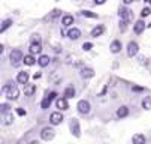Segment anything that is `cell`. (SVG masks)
<instances>
[{"label": "cell", "mask_w": 151, "mask_h": 144, "mask_svg": "<svg viewBox=\"0 0 151 144\" xmlns=\"http://www.w3.org/2000/svg\"><path fill=\"white\" fill-rule=\"evenodd\" d=\"M117 116H118L120 119L127 117V116H129V108H127V107H120V108L117 110Z\"/></svg>", "instance_id": "7402d4cb"}, {"label": "cell", "mask_w": 151, "mask_h": 144, "mask_svg": "<svg viewBox=\"0 0 151 144\" xmlns=\"http://www.w3.org/2000/svg\"><path fill=\"white\" fill-rule=\"evenodd\" d=\"M50 120H51V125H54V126H55V125H60V123L63 122V114L58 113V111H55V113L51 114Z\"/></svg>", "instance_id": "ba28073f"}, {"label": "cell", "mask_w": 151, "mask_h": 144, "mask_svg": "<svg viewBox=\"0 0 151 144\" xmlns=\"http://www.w3.org/2000/svg\"><path fill=\"white\" fill-rule=\"evenodd\" d=\"M123 2H124L126 5H129V3H132V2H133V0H123Z\"/></svg>", "instance_id": "ab89813d"}, {"label": "cell", "mask_w": 151, "mask_h": 144, "mask_svg": "<svg viewBox=\"0 0 151 144\" xmlns=\"http://www.w3.org/2000/svg\"><path fill=\"white\" fill-rule=\"evenodd\" d=\"M103 32H105V27H103V26H96V27L91 30V36H93V38H99Z\"/></svg>", "instance_id": "ac0fdd59"}, {"label": "cell", "mask_w": 151, "mask_h": 144, "mask_svg": "<svg viewBox=\"0 0 151 144\" xmlns=\"http://www.w3.org/2000/svg\"><path fill=\"white\" fill-rule=\"evenodd\" d=\"M105 2H106V0H94V3H96V5H103Z\"/></svg>", "instance_id": "74e56055"}, {"label": "cell", "mask_w": 151, "mask_h": 144, "mask_svg": "<svg viewBox=\"0 0 151 144\" xmlns=\"http://www.w3.org/2000/svg\"><path fill=\"white\" fill-rule=\"evenodd\" d=\"M150 3H151V2H150Z\"/></svg>", "instance_id": "ee69618b"}, {"label": "cell", "mask_w": 151, "mask_h": 144, "mask_svg": "<svg viewBox=\"0 0 151 144\" xmlns=\"http://www.w3.org/2000/svg\"><path fill=\"white\" fill-rule=\"evenodd\" d=\"M75 93H76V90H75V87H73V86H69V87L64 89V98H66V99L73 98V96H75Z\"/></svg>", "instance_id": "5bb4252c"}, {"label": "cell", "mask_w": 151, "mask_h": 144, "mask_svg": "<svg viewBox=\"0 0 151 144\" xmlns=\"http://www.w3.org/2000/svg\"><path fill=\"white\" fill-rule=\"evenodd\" d=\"M35 92H36V86H35V84H27V86H26V89H24L26 96H33V95H35Z\"/></svg>", "instance_id": "44dd1931"}, {"label": "cell", "mask_w": 151, "mask_h": 144, "mask_svg": "<svg viewBox=\"0 0 151 144\" xmlns=\"http://www.w3.org/2000/svg\"><path fill=\"white\" fill-rule=\"evenodd\" d=\"M111 51L114 53V54H117V53H120L121 51V42L120 41H112V44H111Z\"/></svg>", "instance_id": "e0dca14e"}, {"label": "cell", "mask_w": 151, "mask_h": 144, "mask_svg": "<svg viewBox=\"0 0 151 144\" xmlns=\"http://www.w3.org/2000/svg\"><path fill=\"white\" fill-rule=\"evenodd\" d=\"M150 14H151V9H150V8H144V9H142V12H141V17H142V18H145V17H148Z\"/></svg>", "instance_id": "4dcf8cb0"}, {"label": "cell", "mask_w": 151, "mask_h": 144, "mask_svg": "<svg viewBox=\"0 0 151 144\" xmlns=\"http://www.w3.org/2000/svg\"><path fill=\"white\" fill-rule=\"evenodd\" d=\"M3 119H5V125H11V123L14 122V116H12L11 113H6V114L3 116Z\"/></svg>", "instance_id": "4316f807"}, {"label": "cell", "mask_w": 151, "mask_h": 144, "mask_svg": "<svg viewBox=\"0 0 151 144\" xmlns=\"http://www.w3.org/2000/svg\"><path fill=\"white\" fill-rule=\"evenodd\" d=\"M2 113H3V114L9 113V105H8V104H2Z\"/></svg>", "instance_id": "1f68e13d"}, {"label": "cell", "mask_w": 151, "mask_h": 144, "mask_svg": "<svg viewBox=\"0 0 151 144\" xmlns=\"http://www.w3.org/2000/svg\"><path fill=\"white\" fill-rule=\"evenodd\" d=\"M142 108L144 110H151V96H145L142 99Z\"/></svg>", "instance_id": "cb8c5ba5"}, {"label": "cell", "mask_w": 151, "mask_h": 144, "mask_svg": "<svg viewBox=\"0 0 151 144\" xmlns=\"http://www.w3.org/2000/svg\"><path fill=\"white\" fill-rule=\"evenodd\" d=\"M118 15H120V18H121V21H129V20L132 18V11L127 9V8H120Z\"/></svg>", "instance_id": "8992f818"}, {"label": "cell", "mask_w": 151, "mask_h": 144, "mask_svg": "<svg viewBox=\"0 0 151 144\" xmlns=\"http://www.w3.org/2000/svg\"><path fill=\"white\" fill-rule=\"evenodd\" d=\"M93 48V44L91 42H84V45H82V50L84 51H90Z\"/></svg>", "instance_id": "f546056e"}, {"label": "cell", "mask_w": 151, "mask_h": 144, "mask_svg": "<svg viewBox=\"0 0 151 144\" xmlns=\"http://www.w3.org/2000/svg\"><path fill=\"white\" fill-rule=\"evenodd\" d=\"M37 63H39V66H42V68L48 66V65H50V57L45 56V54H42V56L37 59Z\"/></svg>", "instance_id": "4fadbf2b"}, {"label": "cell", "mask_w": 151, "mask_h": 144, "mask_svg": "<svg viewBox=\"0 0 151 144\" xmlns=\"http://www.w3.org/2000/svg\"><path fill=\"white\" fill-rule=\"evenodd\" d=\"M48 98L52 101V99H55V98H57V93H55V92H51V93L48 95Z\"/></svg>", "instance_id": "d590c367"}, {"label": "cell", "mask_w": 151, "mask_h": 144, "mask_svg": "<svg viewBox=\"0 0 151 144\" xmlns=\"http://www.w3.org/2000/svg\"><path fill=\"white\" fill-rule=\"evenodd\" d=\"M132 141H133V144H145V137L142 134H135Z\"/></svg>", "instance_id": "ffe728a7"}, {"label": "cell", "mask_w": 151, "mask_h": 144, "mask_svg": "<svg viewBox=\"0 0 151 144\" xmlns=\"http://www.w3.org/2000/svg\"><path fill=\"white\" fill-rule=\"evenodd\" d=\"M57 108H60L61 111H64V110H68V108H69V104H68V99H66V98H60V99H57Z\"/></svg>", "instance_id": "30bf717a"}, {"label": "cell", "mask_w": 151, "mask_h": 144, "mask_svg": "<svg viewBox=\"0 0 151 144\" xmlns=\"http://www.w3.org/2000/svg\"><path fill=\"white\" fill-rule=\"evenodd\" d=\"M126 27H127V21H121V23H120V30H121V32H124V30H126Z\"/></svg>", "instance_id": "836d02e7"}, {"label": "cell", "mask_w": 151, "mask_h": 144, "mask_svg": "<svg viewBox=\"0 0 151 144\" xmlns=\"http://www.w3.org/2000/svg\"><path fill=\"white\" fill-rule=\"evenodd\" d=\"M3 92L6 93V98L9 99V101H17L18 99V96H19V92H18V87L17 86H5V89H3Z\"/></svg>", "instance_id": "6da1fadb"}, {"label": "cell", "mask_w": 151, "mask_h": 144, "mask_svg": "<svg viewBox=\"0 0 151 144\" xmlns=\"http://www.w3.org/2000/svg\"><path fill=\"white\" fill-rule=\"evenodd\" d=\"M144 2H148V3H150V2H151V0H144Z\"/></svg>", "instance_id": "b9f144b4"}, {"label": "cell", "mask_w": 151, "mask_h": 144, "mask_svg": "<svg viewBox=\"0 0 151 144\" xmlns=\"http://www.w3.org/2000/svg\"><path fill=\"white\" fill-rule=\"evenodd\" d=\"M17 81H18L19 84L27 86V84H29V74H27V72H18V75H17Z\"/></svg>", "instance_id": "9c48e42d"}, {"label": "cell", "mask_w": 151, "mask_h": 144, "mask_svg": "<svg viewBox=\"0 0 151 144\" xmlns=\"http://www.w3.org/2000/svg\"><path fill=\"white\" fill-rule=\"evenodd\" d=\"M61 24H63L64 27H70V26L73 24V17H72V15H64V17L61 18Z\"/></svg>", "instance_id": "7c38bea8"}, {"label": "cell", "mask_w": 151, "mask_h": 144, "mask_svg": "<svg viewBox=\"0 0 151 144\" xmlns=\"http://www.w3.org/2000/svg\"><path fill=\"white\" fill-rule=\"evenodd\" d=\"M21 60H24L23 53H21L19 50H12V53H11V63L14 66H18Z\"/></svg>", "instance_id": "7a4b0ae2"}, {"label": "cell", "mask_w": 151, "mask_h": 144, "mask_svg": "<svg viewBox=\"0 0 151 144\" xmlns=\"http://www.w3.org/2000/svg\"><path fill=\"white\" fill-rule=\"evenodd\" d=\"M42 53V45L40 44H32L30 45V54H40Z\"/></svg>", "instance_id": "d6986e66"}, {"label": "cell", "mask_w": 151, "mask_h": 144, "mask_svg": "<svg viewBox=\"0 0 151 144\" xmlns=\"http://www.w3.org/2000/svg\"><path fill=\"white\" fill-rule=\"evenodd\" d=\"M51 102H52V101H51V99H50V98L47 96V98H45L44 101L40 102V107H42V110H47V108H50V105H51Z\"/></svg>", "instance_id": "d4e9b609"}, {"label": "cell", "mask_w": 151, "mask_h": 144, "mask_svg": "<svg viewBox=\"0 0 151 144\" xmlns=\"http://www.w3.org/2000/svg\"><path fill=\"white\" fill-rule=\"evenodd\" d=\"M148 27H151V23H150V24H148Z\"/></svg>", "instance_id": "7bdbcfd3"}, {"label": "cell", "mask_w": 151, "mask_h": 144, "mask_svg": "<svg viewBox=\"0 0 151 144\" xmlns=\"http://www.w3.org/2000/svg\"><path fill=\"white\" fill-rule=\"evenodd\" d=\"M76 108H78V111L81 113V114H88L90 113V102L88 101H85V99H82V101H79L78 102V105H76Z\"/></svg>", "instance_id": "277c9868"}, {"label": "cell", "mask_w": 151, "mask_h": 144, "mask_svg": "<svg viewBox=\"0 0 151 144\" xmlns=\"http://www.w3.org/2000/svg\"><path fill=\"white\" fill-rule=\"evenodd\" d=\"M40 75H42L40 72H36V74L33 75V78H35V80H37V78H40Z\"/></svg>", "instance_id": "f35d334b"}, {"label": "cell", "mask_w": 151, "mask_h": 144, "mask_svg": "<svg viewBox=\"0 0 151 144\" xmlns=\"http://www.w3.org/2000/svg\"><path fill=\"white\" fill-rule=\"evenodd\" d=\"M17 114H18V116H26L27 113H26V110H23V108H17Z\"/></svg>", "instance_id": "d6a6232c"}, {"label": "cell", "mask_w": 151, "mask_h": 144, "mask_svg": "<svg viewBox=\"0 0 151 144\" xmlns=\"http://www.w3.org/2000/svg\"><path fill=\"white\" fill-rule=\"evenodd\" d=\"M70 131H72V134L78 138V137H81V129H79V122L76 120V119H72L70 120Z\"/></svg>", "instance_id": "52a82bcc"}, {"label": "cell", "mask_w": 151, "mask_h": 144, "mask_svg": "<svg viewBox=\"0 0 151 144\" xmlns=\"http://www.w3.org/2000/svg\"><path fill=\"white\" fill-rule=\"evenodd\" d=\"M30 144H39V141H36V140H35V141H32Z\"/></svg>", "instance_id": "60d3db41"}, {"label": "cell", "mask_w": 151, "mask_h": 144, "mask_svg": "<svg viewBox=\"0 0 151 144\" xmlns=\"http://www.w3.org/2000/svg\"><path fill=\"white\" fill-rule=\"evenodd\" d=\"M23 62H24V63H26L27 66H33V65L36 63V59H35V56H33V54H29V56H26V57H24V60H23Z\"/></svg>", "instance_id": "603a6c76"}, {"label": "cell", "mask_w": 151, "mask_h": 144, "mask_svg": "<svg viewBox=\"0 0 151 144\" xmlns=\"http://www.w3.org/2000/svg\"><path fill=\"white\" fill-rule=\"evenodd\" d=\"M60 15V11L58 9H55V11H52V15H51V18H55V17H58Z\"/></svg>", "instance_id": "e575fe53"}, {"label": "cell", "mask_w": 151, "mask_h": 144, "mask_svg": "<svg viewBox=\"0 0 151 144\" xmlns=\"http://www.w3.org/2000/svg\"><path fill=\"white\" fill-rule=\"evenodd\" d=\"M30 41H32V44H40V36L39 35H33Z\"/></svg>", "instance_id": "f1b7e54d"}, {"label": "cell", "mask_w": 151, "mask_h": 144, "mask_svg": "<svg viewBox=\"0 0 151 144\" xmlns=\"http://www.w3.org/2000/svg\"><path fill=\"white\" fill-rule=\"evenodd\" d=\"M132 90H135V92H142L144 89H142V87H139V86H133V87H132Z\"/></svg>", "instance_id": "8d00e7d4"}, {"label": "cell", "mask_w": 151, "mask_h": 144, "mask_svg": "<svg viewBox=\"0 0 151 144\" xmlns=\"http://www.w3.org/2000/svg\"><path fill=\"white\" fill-rule=\"evenodd\" d=\"M81 77L82 78H91V77H94V71L91 68H84L81 71Z\"/></svg>", "instance_id": "2e32d148"}, {"label": "cell", "mask_w": 151, "mask_h": 144, "mask_svg": "<svg viewBox=\"0 0 151 144\" xmlns=\"http://www.w3.org/2000/svg\"><path fill=\"white\" fill-rule=\"evenodd\" d=\"M138 51H139V45L136 44V42H129V45H127V56L129 57H135L136 54H138Z\"/></svg>", "instance_id": "5b68a950"}, {"label": "cell", "mask_w": 151, "mask_h": 144, "mask_svg": "<svg viewBox=\"0 0 151 144\" xmlns=\"http://www.w3.org/2000/svg\"><path fill=\"white\" fill-rule=\"evenodd\" d=\"M68 36L70 38V39H73V41H76L79 36H81V32H79V29H76V27H73V29H70L69 32H68Z\"/></svg>", "instance_id": "9a60e30c"}, {"label": "cell", "mask_w": 151, "mask_h": 144, "mask_svg": "<svg viewBox=\"0 0 151 144\" xmlns=\"http://www.w3.org/2000/svg\"><path fill=\"white\" fill-rule=\"evenodd\" d=\"M133 30H135V33H142L144 30H145V23L142 21V20H139V21H136L135 23V26H133Z\"/></svg>", "instance_id": "8fae6325"}, {"label": "cell", "mask_w": 151, "mask_h": 144, "mask_svg": "<svg viewBox=\"0 0 151 144\" xmlns=\"http://www.w3.org/2000/svg\"><path fill=\"white\" fill-rule=\"evenodd\" d=\"M54 135H55V131H54L52 128H50V126H47V128H44V129L40 131V138H42V140H45V141L52 140Z\"/></svg>", "instance_id": "3957f363"}, {"label": "cell", "mask_w": 151, "mask_h": 144, "mask_svg": "<svg viewBox=\"0 0 151 144\" xmlns=\"http://www.w3.org/2000/svg\"><path fill=\"white\" fill-rule=\"evenodd\" d=\"M11 24H12V20H5V21L2 23V27H0V30L5 32L6 29H9V27H11Z\"/></svg>", "instance_id": "83f0119b"}, {"label": "cell", "mask_w": 151, "mask_h": 144, "mask_svg": "<svg viewBox=\"0 0 151 144\" xmlns=\"http://www.w3.org/2000/svg\"><path fill=\"white\" fill-rule=\"evenodd\" d=\"M81 14H82V17H85V18H97V14H94V12H91V11H82Z\"/></svg>", "instance_id": "484cf974"}]
</instances>
